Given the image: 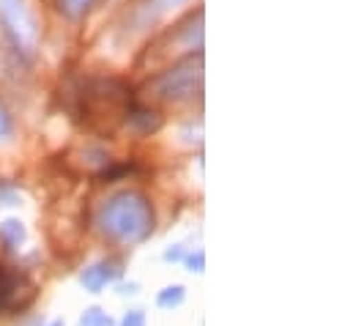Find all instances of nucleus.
Returning <instances> with one entry per match:
<instances>
[{
  "label": "nucleus",
  "instance_id": "1",
  "mask_svg": "<svg viewBox=\"0 0 353 326\" xmlns=\"http://www.w3.org/2000/svg\"><path fill=\"white\" fill-rule=\"evenodd\" d=\"M96 225L104 236L123 242V245H137L151 236L154 231V206L148 195L137 189H123L112 195L96 214Z\"/></svg>",
  "mask_w": 353,
  "mask_h": 326
},
{
  "label": "nucleus",
  "instance_id": "16",
  "mask_svg": "<svg viewBox=\"0 0 353 326\" xmlns=\"http://www.w3.org/2000/svg\"><path fill=\"white\" fill-rule=\"evenodd\" d=\"M50 326H63V321H52Z\"/></svg>",
  "mask_w": 353,
  "mask_h": 326
},
{
  "label": "nucleus",
  "instance_id": "3",
  "mask_svg": "<svg viewBox=\"0 0 353 326\" xmlns=\"http://www.w3.org/2000/svg\"><path fill=\"white\" fill-rule=\"evenodd\" d=\"M0 25L14 41L17 52L30 58L39 44V25L28 6V0H0Z\"/></svg>",
  "mask_w": 353,
  "mask_h": 326
},
{
  "label": "nucleus",
  "instance_id": "6",
  "mask_svg": "<svg viewBox=\"0 0 353 326\" xmlns=\"http://www.w3.org/2000/svg\"><path fill=\"white\" fill-rule=\"evenodd\" d=\"M22 242H25V225L19 220H6L0 225V245L6 249H17Z\"/></svg>",
  "mask_w": 353,
  "mask_h": 326
},
{
  "label": "nucleus",
  "instance_id": "12",
  "mask_svg": "<svg viewBox=\"0 0 353 326\" xmlns=\"http://www.w3.org/2000/svg\"><path fill=\"white\" fill-rule=\"evenodd\" d=\"M186 266H189V271H203V266H205V255H203V249H197V252H192V255H186Z\"/></svg>",
  "mask_w": 353,
  "mask_h": 326
},
{
  "label": "nucleus",
  "instance_id": "13",
  "mask_svg": "<svg viewBox=\"0 0 353 326\" xmlns=\"http://www.w3.org/2000/svg\"><path fill=\"white\" fill-rule=\"evenodd\" d=\"M11 129H14V124H11V115H8V110L0 104V140L11 137Z\"/></svg>",
  "mask_w": 353,
  "mask_h": 326
},
{
  "label": "nucleus",
  "instance_id": "10",
  "mask_svg": "<svg viewBox=\"0 0 353 326\" xmlns=\"http://www.w3.org/2000/svg\"><path fill=\"white\" fill-rule=\"evenodd\" d=\"M93 3H96V0H61V11H63L66 17H72V19H77V17H83V14L88 11Z\"/></svg>",
  "mask_w": 353,
  "mask_h": 326
},
{
  "label": "nucleus",
  "instance_id": "9",
  "mask_svg": "<svg viewBox=\"0 0 353 326\" xmlns=\"http://www.w3.org/2000/svg\"><path fill=\"white\" fill-rule=\"evenodd\" d=\"M77 326H112V321H110V316H107L101 307H88V310L80 316Z\"/></svg>",
  "mask_w": 353,
  "mask_h": 326
},
{
  "label": "nucleus",
  "instance_id": "11",
  "mask_svg": "<svg viewBox=\"0 0 353 326\" xmlns=\"http://www.w3.org/2000/svg\"><path fill=\"white\" fill-rule=\"evenodd\" d=\"M121 326H148L145 313H143V310H129V313L121 318Z\"/></svg>",
  "mask_w": 353,
  "mask_h": 326
},
{
  "label": "nucleus",
  "instance_id": "8",
  "mask_svg": "<svg viewBox=\"0 0 353 326\" xmlns=\"http://www.w3.org/2000/svg\"><path fill=\"white\" fill-rule=\"evenodd\" d=\"M183 299H186V288H183V285H168L165 291H159L157 305H159L162 310H176V307L183 305Z\"/></svg>",
  "mask_w": 353,
  "mask_h": 326
},
{
  "label": "nucleus",
  "instance_id": "15",
  "mask_svg": "<svg viewBox=\"0 0 353 326\" xmlns=\"http://www.w3.org/2000/svg\"><path fill=\"white\" fill-rule=\"evenodd\" d=\"M178 258H181V249H178V247H173V249L165 252V260H178Z\"/></svg>",
  "mask_w": 353,
  "mask_h": 326
},
{
  "label": "nucleus",
  "instance_id": "2",
  "mask_svg": "<svg viewBox=\"0 0 353 326\" xmlns=\"http://www.w3.org/2000/svg\"><path fill=\"white\" fill-rule=\"evenodd\" d=\"M200 85H203V55L197 52L176 64L173 69L162 72L151 82V90L157 99H165V102H186L200 93Z\"/></svg>",
  "mask_w": 353,
  "mask_h": 326
},
{
  "label": "nucleus",
  "instance_id": "14",
  "mask_svg": "<svg viewBox=\"0 0 353 326\" xmlns=\"http://www.w3.org/2000/svg\"><path fill=\"white\" fill-rule=\"evenodd\" d=\"M118 294H121V296H132V294H137V282H129V285H118Z\"/></svg>",
  "mask_w": 353,
  "mask_h": 326
},
{
  "label": "nucleus",
  "instance_id": "7",
  "mask_svg": "<svg viewBox=\"0 0 353 326\" xmlns=\"http://www.w3.org/2000/svg\"><path fill=\"white\" fill-rule=\"evenodd\" d=\"M129 121L137 124L143 132H157L162 126V118L154 113V110H143V107H129Z\"/></svg>",
  "mask_w": 353,
  "mask_h": 326
},
{
  "label": "nucleus",
  "instance_id": "5",
  "mask_svg": "<svg viewBox=\"0 0 353 326\" xmlns=\"http://www.w3.org/2000/svg\"><path fill=\"white\" fill-rule=\"evenodd\" d=\"M118 274H121V269H118L115 260H99V263L88 266V269L80 274V282L85 285V291L99 294V291L107 288V282H112Z\"/></svg>",
  "mask_w": 353,
  "mask_h": 326
},
{
  "label": "nucleus",
  "instance_id": "4",
  "mask_svg": "<svg viewBox=\"0 0 353 326\" xmlns=\"http://www.w3.org/2000/svg\"><path fill=\"white\" fill-rule=\"evenodd\" d=\"M181 3H186V0H137L134 8H132V14H129V19H126V25L132 30H143L154 19H159L162 14H168L170 8H176Z\"/></svg>",
  "mask_w": 353,
  "mask_h": 326
}]
</instances>
